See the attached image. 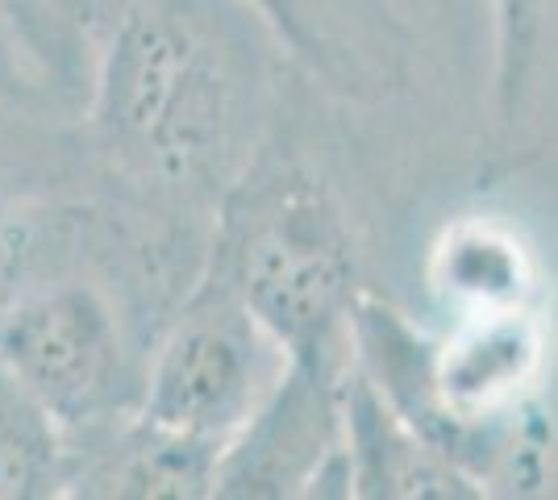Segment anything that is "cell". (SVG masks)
<instances>
[{
	"mask_svg": "<svg viewBox=\"0 0 558 500\" xmlns=\"http://www.w3.org/2000/svg\"><path fill=\"white\" fill-rule=\"evenodd\" d=\"M96 54L80 105L109 200L205 230L271 134V34L246 0H96Z\"/></svg>",
	"mask_w": 558,
	"mask_h": 500,
	"instance_id": "1",
	"label": "cell"
},
{
	"mask_svg": "<svg viewBox=\"0 0 558 500\" xmlns=\"http://www.w3.org/2000/svg\"><path fill=\"white\" fill-rule=\"evenodd\" d=\"M205 267L276 338L283 358L350 346L347 313L359 296L350 221L326 175L276 134L221 196Z\"/></svg>",
	"mask_w": 558,
	"mask_h": 500,
	"instance_id": "2",
	"label": "cell"
},
{
	"mask_svg": "<svg viewBox=\"0 0 558 500\" xmlns=\"http://www.w3.org/2000/svg\"><path fill=\"white\" fill-rule=\"evenodd\" d=\"M283 367L276 338L201 267L146 358L138 408L159 426L226 447Z\"/></svg>",
	"mask_w": 558,
	"mask_h": 500,
	"instance_id": "3",
	"label": "cell"
},
{
	"mask_svg": "<svg viewBox=\"0 0 558 500\" xmlns=\"http://www.w3.org/2000/svg\"><path fill=\"white\" fill-rule=\"evenodd\" d=\"M347 367L350 346L329 355L283 358L267 397L217 454L213 497H347V463H342Z\"/></svg>",
	"mask_w": 558,
	"mask_h": 500,
	"instance_id": "4",
	"label": "cell"
},
{
	"mask_svg": "<svg viewBox=\"0 0 558 500\" xmlns=\"http://www.w3.org/2000/svg\"><path fill=\"white\" fill-rule=\"evenodd\" d=\"M217 447L150 422L142 408L68 438L71 500H205Z\"/></svg>",
	"mask_w": 558,
	"mask_h": 500,
	"instance_id": "5",
	"label": "cell"
},
{
	"mask_svg": "<svg viewBox=\"0 0 558 500\" xmlns=\"http://www.w3.org/2000/svg\"><path fill=\"white\" fill-rule=\"evenodd\" d=\"M342 463L347 497L363 500H475V484L396 417L350 363L342 380Z\"/></svg>",
	"mask_w": 558,
	"mask_h": 500,
	"instance_id": "6",
	"label": "cell"
},
{
	"mask_svg": "<svg viewBox=\"0 0 558 500\" xmlns=\"http://www.w3.org/2000/svg\"><path fill=\"white\" fill-rule=\"evenodd\" d=\"M96 22V0H0V54L63 113H80L93 75Z\"/></svg>",
	"mask_w": 558,
	"mask_h": 500,
	"instance_id": "7",
	"label": "cell"
},
{
	"mask_svg": "<svg viewBox=\"0 0 558 500\" xmlns=\"http://www.w3.org/2000/svg\"><path fill=\"white\" fill-rule=\"evenodd\" d=\"M429 288L459 317L530 309L534 263L521 239L488 217L446 225L429 255Z\"/></svg>",
	"mask_w": 558,
	"mask_h": 500,
	"instance_id": "8",
	"label": "cell"
},
{
	"mask_svg": "<svg viewBox=\"0 0 558 500\" xmlns=\"http://www.w3.org/2000/svg\"><path fill=\"white\" fill-rule=\"evenodd\" d=\"M492 4V121L496 155L525 150L530 125L546 105L555 68V0H488Z\"/></svg>",
	"mask_w": 558,
	"mask_h": 500,
	"instance_id": "9",
	"label": "cell"
},
{
	"mask_svg": "<svg viewBox=\"0 0 558 500\" xmlns=\"http://www.w3.org/2000/svg\"><path fill=\"white\" fill-rule=\"evenodd\" d=\"M68 484V434L0 363V500H59Z\"/></svg>",
	"mask_w": 558,
	"mask_h": 500,
	"instance_id": "10",
	"label": "cell"
},
{
	"mask_svg": "<svg viewBox=\"0 0 558 500\" xmlns=\"http://www.w3.org/2000/svg\"><path fill=\"white\" fill-rule=\"evenodd\" d=\"M246 4L263 17L279 47H288L296 59L313 63L329 80H338V47H333V34L322 22V13L313 9V0H246Z\"/></svg>",
	"mask_w": 558,
	"mask_h": 500,
	"instance_id": "11",
	"label": "cell"
},
{
	"mask_svg": "<svg viewBox=\"0 0 558 500\" xmlns=\"http://www.w3.org/2000/svg\"><path fill=\"white\" fill-rule=\"evenodd\" d=\"M0 63H4V54H0Z\"/></svg>",
	"mask_w": 558,
	"mask_h": 500,
	"instance_id": "12",
	"label": "cell"
}]
</instances>
